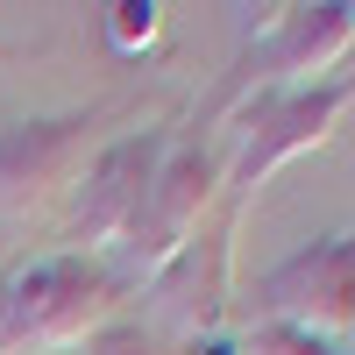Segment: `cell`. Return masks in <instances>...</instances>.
Returning a JSON list of instances; mask_svg holds the SVG:
<instances>
[{"mask_svg":"<svg viewBox=\"0 0 355 355\" xmlns=\"http://www.w3.org/2000/svg\"><path fill=\"white\" fill-rule=\"evenodd\" d=\"M8 291V341L15 355H57V348H78L93 341L128 299V270H114L100 256H43L28 270L0 277Z\"/></svg>","mask_w":355,"mask_h":355,"instance_id":"cell-1","label":"cell"},{"mask_svg":"<svg viewBox=\"0 0 355 355\" xmlns=\"http://www.w3.org/2000/svg\"><path fill=\"white\" fill-rule=\"evenodd\" d=\"M227 164H234V142L220 135H171V150L150 178V199H142V214L128 227V284H157L178 249L192 242V234L206 227V214L220 206L227 192Z\"/></svg>","mask_w":355,"mask_h":355,"instance_id":"cell-2","label":"cell"},{"mask_svg":"<svg viewBox=\"0 0 355 355\" xmlns=\"http://www.w3.org/2000/svg\"><path fill=\"white\" fill-rule=\"evenodd\" d=\"M355 107V78H320V85H291V93H263L242 107L234 128V164H227V199H256V185H270V171L291 157L327 150L341 114Z\"/></svg>","mask_w":355,"mask_h":355,"instance_id":"cell-3","label":"cell"},{"mask_svg":"<svg viewBox=\"0 0 355 355\" xmlns=\"http://www.w3.org/2000/svg\"><path fill=\"white\" fill-rule=\"evenodd\" d=\"M256 327H299V334H348L355 327V220L291 249L277 270L256 277Z\"/></svg>","mask_w":355,"mask_h":355,"instance_id":"cell-4","label":"cell"},{"mask_svg":"<svg viewBox=\"0 0 355 355\" xmlns=\"http://www.w3.org/2000/svg\"><path fill=\"white\" fill-rule=\"evenodd\" d=\"M171 150V128H135L121 142H107V150L85 164V178L71 185V214H64V242L71 256H100L114 242H128V227L142 214V199H150V178Z\"/></svg>","mask_w":355,"mask_h":355,"instance_id":"cell-5","label":"cell"},{"mask_svg":"<svg viewBox=\"0 0 355 355\" xmlns=\"http://www.w3.org/2000/svg\"><path fill=\"white\" fill-rule=\"evenodd\" d=\"M355 50V0H320V8H284V21L270 28L263 43L242 50V64L227 78V107L242 114L249 100H263L270 85H320L341 57Z\"/></svg>","mask_w":355,"mask_h":355,"instance_id":"cell-6","label":"cell"},{"mask_svg":"<svg viewBox=\"0 0 355 355\" xmlns=\"http://www.w3.org/2000/svg\"><path fill=\"white\" fill-rule=\"evenodd\" d=\"M234 227H242V199H227L220 214L178 249L171 270L150 284V291H157V327L185 334V341L220 334L227 299H234Z\"/></svg>","mask_w":355,"mask_h":355,"instance_id":"cell-7","label":"cell"},{"mask_svg":"<svg viewBox=\"0 0 355 355\" xmlns=\"http://www.w3.org/2000/svg\"><path fill=\"white\" fill-rule=\"evenodd\" d=\"M107 107L85 114H43V121H15L0 128V220L28 214L43 192H57L71 178V164L85 157V135L100 128Z\"/></svg>","mask_w":355,"mask_h":355,"instance_id":"cell-8","label":"cell"},{"mask_svg":"<svg viewBox=\"0 0 355 355\" xmlns=\"http://www.w3.org/2000/svg\"><path fill=\"white\" fill-rule=\"evenodd\" d=\"M100 28H107L114 57H142V50H157V36H164V8H157V0H114V8L100 15Z\"/></svg>","mask_w":355,"mask_h":355,"instance_id":"cell-9","label":"cell"},{"mask_svg":"<svg viewBox=\"0 0 355 355\" xmlns=\"http://www.w3.org/2000/svg\"><path fill=\"white\" fill-rule=\"evenodd\" d=\"M242 355H348V348L327 334H299V327H249Z\"/></svg>","mask_w":355,"mask_h":355,"instance_id":"cell-10","label":"cell"},{"mask_svg":"<svg viewBox=\"0 0 355 355\" xmlns=\"http://www.w3.org/2000/svg\"><path fill=\"white\" fill-rule=\"evenodd\" d=\"M85 355H164V341H157V327H135V320H107V327L93 334V341H78Z\"/></svg>","mask_w":355,"mask_h":355,"instance_id":"cell-11","label":"cell"},{"mask_svg":"<svg viewBox=\"0 0 355 355\" xmlns=\"http://www.w3.org/2000/svg\"><path fill=\"white\" fill-rule=\"evenodd\" d=\"M178 355H242V341H227V334H199V341H185Z\"/></svg>","mask_w":355,"mask_h":355,"instance_id":"cell-12","label":"cell"}]
</instances>
